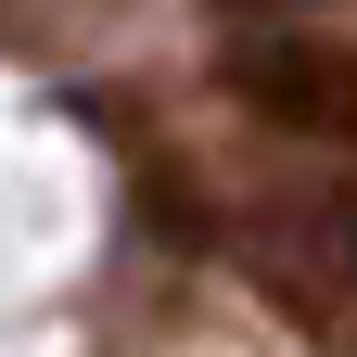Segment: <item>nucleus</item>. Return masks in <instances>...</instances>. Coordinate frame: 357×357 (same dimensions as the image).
<instances>
[{"mask_svg": "<svg viewBox=\"0 0 357 357\" xmlns=\"http://www.w3.org/2000/svg\"><path fill=\"white\" fill-rule=\"evenodd\" d=\"M230 102L268 115V128H294V141H319V153H357V52L319 38V26L230 38Z\"/></svg>", "mask_w": 357, "mask_h": 357, "instance_id": "f257e3e1", "label": "nucleus"}, {"mask_svg": "<svg viewBox=\"0 0 357 357\" xmlns=\"http://www.w3.org/2000/svg\"><path fill=\"white\" fill-rule=\"evenodd\" d=\"M306 243H319L344 281H357V192H319V204H306Z\"/></svg>", "mask_w": 357, "mask_h": 357, "instance_id": "f03ea898", "label": "nucleus"}, {"mask_svg": "<svg viewBox=\"0 0 357 357\" xmlns=\"http://www.w3.org/2000/svg\"><path fill=\"white\" fill-rule=\"evenodd\" d=\"M230 13H306V0H230Z\"/></svg>", "mask_w": 357, "mask_h": 357, "instance_id": "7ed1b4c3", "label": "nucleus"}]
</instances>
